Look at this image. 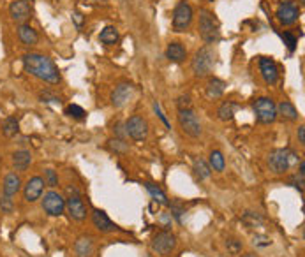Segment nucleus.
Masks as SVG:
<instances>
[{"label":"nucleus","instance_id":"1","mask_svg":"<svg viewBox=\"0 0 305 257\" xmlns=\"http://www.w3.org/2000/svg\"><path fill=\"white\" fill-rule=\"evenodd\" d=\"M23 67L29 74L39 78V80L51 83V85H57L60 81V73H58L57 65L53 64L50 57L41 53H27L21 58Z\"/></svg>","mask_w":305,"mask_h":257},{"label":"nucleus","instance_id":"2","mask_svg":"<svg viewBox=\"0 0 305 257\" xmlns=\"http://www.w3.org/2000/svg\"><path fill=\"white\" fill-rule=\"evenodd\" d=\"M198 32L200 37L203 39L207 44H213L221 39V29H219V21L215 19L210 11L201 9L200 11V21H198Z\"/></svg>","mask_w":305,"mask_h":257},{"label":"nucleus","instance_id":"3","mask_svg":"<svg viewBox=\"0 0 305 257\" xmlns=\"http://www.w3.org/2000/svg\"><path fill=\"white\" fill-rule=\"evenodd\" d=\"M192 73L196 74L198 78H207L210 76V73L215 67V51H213L210 46H203L194 53V58L191 62Z\"/></svg>","mask_w":305,"mask_h":257},{"label":"nucleus","instance_id":"4","mask_svg":"<svg viewBox=\"0 0 305 257\" xmlns=\"http://www.w3.org/2000/svg\"><path fill=\"white\" fill-rule=\"evenodd\" d=\"M296 162H298V155L286 148H277L273 150V152H270V155H268V166H270V169L275 175L286 173Z\"/></svg>","mask_w":305,"mask_h":257},{"label":"nucleus","instance_id":"5","mask_svg":"<svg viewBox=\"0 0 305 257\" xmlns=\"http://www.w3.org/2000/svg\"><path fill=\"white\" fill-rule=\"evenodd\" d=\"M178 125H180L182 132L189 137H200L203 134V129H201V122L198 118V114L194 113V109H178Z\"/></svg>","mask_w":305,"mask_h":257},{"label":"nucleus","instance_id":"6","mask_svg":"<svg viewBox=\"0 0 305 257\" xmlns=\"http://www.w3.org/2000/svg\"><path fill=\"white\" fill-rule=\"evenodd\" d=\"M252 109H254L256 120L263 125H270L277 120V108L275 102L272 101L270 97H259L254 101L252 104Z\"/></svg>","mask_w":305,"mask_h":257},{"label":"nucleus","instance_id":"7","mask_svg":"<svg viewBox=\"0 0 305 257\" xmlns=\"http://www.w3.org/2000/svg\"><path fill=\"white\" fill-rule=\"evenodd\" d=\"M192 7L185 0H180L173 11V30L175 32H185L192 23Z\"/></svg>","mask_w":305,"mask_h":257},{"label":"nucleus","instance_id":"8","mask_svg":"<svg viewBox=\"0 0 305 257\" xmlns=\"http://www.w3.org/2000/svg\"><path fill=\"white\" fill-rule=\"evenodd\" d=\"M152 250L159 255H169L177 248V236L169 231H161L152 238Z\"/></svg>","mask_w":305,"mask_h":257},{"label":"nucleus","instance_id":"9","mask_svg":"<svg viewBox=\"0 0 305 257\" xmlns=\"http://www.w3.org/2000/svg\"><path fill=\"white\" fill-rule=\"evenodd\" d=\"M125 132L134 141H145L148 137V122L143 116H140V114H133L125 122Z\"/></svg>","mask_w":305,"mask_h":257},{"label":"nucleus","instance_id":"10","mask_svg":"<svg viewBox=\"0 0 305 257\" xmlns=\"http://www.w3.org/2000/svg\"><path fill=\"white\" fill-rule=\"evenodd\" d=\"M42 209L48 213L50 217H60L66 209V199L62 197V194L50 191L42 197Z\"/></svg>","mask_w":305,"mask_h":257},{"label":"nucleus","instance_id":"11","mask_svg":"<svg viewBox=\"0 0 305 257\" xmlns=\"http://www.w3.org/2000/svg\"><path fill=\"white\" fill-rule=\"evenodd\" d=\"M275 16L280 21V25L289 27V25H293V23L298 21L300 9H298V6L293 2V0H288V2H282L279 7H277Z\"/></svg>","mask_w":305,"mask_h":257},{"label":"nucleus","instance_id":"12","mask_svg":"<svg viewBox=\"0 0 305 257\" xmlns=\"http://www.w3.org/2000/svg\"><path fill=\"white\" fill-rule=\"evenodd\" d=\"M42 192H45V180L41 176H32L23 187V197L29 203H35L37 199H41Z\"/></svg>","mask_w":305,"mask_h":257},{"label":"nucleus","instance_id":"13","mask_svg":"<svg viewBox=\"0 0 305 257\" xmlns=\"http://www.w3.org/2000/svg\"><path fill=\"white\" fill-rule=\"evenodd\" d=\"M9 14L14 21L25 23L32 14V0H14L9 6Z\"/></svg>","mask_w":305,"mask_h":257},{"label":"nucleus","instance_id":"14","mask_svg":"<svg viewBox=\"0 0 305 257\" xmlns=\"http://www.w3.org/2000/svg\"><path fill=\"white\" fill-rule=\"evenodd\" d=\"M259 73L267 85H275L277 80H279V67H277L273 58L268 57L259 58Z\"/></svg>","mask_w":305,"mask_h":257},{"label":"nucleus","instance_id":"15","mask_svg":"<svg viewBox=\"0 0 305 257\" xmlns=\"http://www.w3.org/2000/svg\"><path fill=\"white\" fill-rule=\"evenodd\" d=\"M66 208H67V212H69V215H71V219H73V220H78V222L85 220L86 206H85V203H83V199L80 197V194H74V196H71L69 199L66 201Z\"/></svg>","mask_w":305,"mask_h":257},{"label":"nucleus","instance_id":"16","mask_svg":"<svg viewBox=\"0 0 305 257\" xmlns=\"http://www.w3.org/2000/svg\"><path fill=\"white\" fill-rule=\"evenodd\" d=\"M133 94H134V86L130 83H120V85L115 86L112 94V104L115 108H122V106L127 104V101L133 97Z\"/></svg>","mask_w":305,"mask_h":257},{"label":"nucleus","instance_id":"17","mask_svg":"<svg viewBox=\"0 0 305 257\" xmlns=\"http://www.w3.org/2000/svg\"><path fill=\"white\" fill-rule=\"evenodd\" d=\"M92 222H94V227L101 232H113L115 229H117V225L112 222V219H110L102 209H94L92 212Z\"/></svg>","mask_w":305,"mask_h":257},{"label":"nucleus","instance_id":"18","mask_svg":"<svg viewBox=\"0 0 305 257\" xmlns=\"http://www.w3.org/2000/svg\"><path fill=\"white\" fill-rule=\"evenodd\" d=\"M166 58L169 62H175V64H180L187 58V50L182 42H169L168 48H166Z\"/></svg>","mask_w":305,"mask_h":257},{"label":"nucleus","instance_id":"19","mask_svg":"<svg viewBox=\"0 0 305 257\" xmlns=\"http://www.w3.org/2000/svg\"><path fill=\"white\" fill-rule=\"evenodd\" d=\"M21 189V178H19L16 173H9L6 178H4V185H2V192L4 196H16Z\"/></svg>","mask_w":305,"mask_h":257},{"label":"nucleus","instance_id":"20","mask_svg":"<svg viewBox=\"0 0 305 257\" xmlns=\"http://www.w3.org/2000/svg\"><path fill=\"white\" fill-rule=\"evenodd\" d=\"M275 108H277V116L284 118V120H288V122H296V120H298V116H300L298 109H296L295 104H291L289 101L279 102Z\"/></svg>","mask_w":305,"mask_h":257},{"label":"nucleus","instance_id":"21","mask_svg":"<svg viewBox=\"0 0 305 257\" xmlns=\"http://www.w3.org/2000/svg\"><path fill=\"white\" fill-rule=\"evenodd\" d=\"M18 37L25 46H34V44H37V41H39L37 32H35L30 25H27V23H21V25L18 27Z\"/></svg>","mask_w":305,"mask_h":257},{"label":"nucleus","instance_id":"22","mask_svg":"<svg viewBox=\"0 0 305 257\" xmlns=\"http://www.w3.org/2000/svg\"><path fill=\"white\" fill-rule=\"evenodd\" d=\"M32 164V153L29 150H18L13 153V166L16 171H27Z\"/></svg>","mask_w":305,"mask_h":257},{"label":"nucleus","instance_id":"23","mask_svg":"<svg viewBox=\"0 0 305 257\" xmlns=\"http://www.w3.org/2000/svg\"><path fill=\"white\" fill-rule=\"evenodd\" d=\"M74 252L78 257H90L94 254V240L90 236H81L74 243Z\"/></svg>","mask_w":305,"mask_h":257},{"label":"nucleus","instance_id":"24","mask_svg":"<svg viewBox=\"0 0 305 257\" xmlns=\"http://www.w3.org/2000/svg\"><path fill=\"white\" fill-rule=\"evenodd\" d=\"M226 90V83L219 78H208L207 81V96L212 99H219Z\"/></svg>","mask_w":305,"mask_h":257},{"label":"nucleus","instance_id":"25","mask_svg":"<svg viewBox=\"0 0 305 257\" xmlns=\"http://www.w3.org/2000/svg\"><path fill=\"white\" fill-rule=\"evenodd\" d=\"M192 171H194V176H196L198 181L207 180V178H210V175H212V169H210V166L203 159H196V160H194Z\"/></svg>","mask_w":305,"mask_h":257},{"label":"nucleus","instance_id":"26","mask_svg":"<svg viewBox=\"0 0 305 257\" xmlns=\"http://www.w3.org/2000/svg\"><path fill=\"white\" fill-rule=\"evenodd\" d=\"M236 108H238V106H236L235 102L226 101V102H223V104L219 106V109H217V116H219V120H223V122H229V120H233V116H235Z\"/></svg>","mask_w":305,"mask_h":257},{"label":"nucleus","instance_id":"27","mask_svg":"<svg viewBox=\"0 0 305 257\" xmlns=\"http://www.w3.org/2000/svg\"><path fill=\"white\" fill-rule=\"evenodd\" d=\"M118 39H120V35H118V30L115 29V27H106V29H102V32L99 34V41L106 46L117 44Z\"/></svg>","mask_w":305,"mask_h":257},{"label":"nucleus","instance_id":"28","mask_svg":"<svg viewBox=\"0 0 305 257\" xmlns=\"http://www.w3.org/2000/svg\"><path fill=\"white\" fill-rule=\"evenodd\" d=\"M145 187H146V191H148L150 196L154 197V201H156V203L162 204V206H169L168 196L164 194V191H161V189L157 187V185H154V183H146Z\"/></svg>","mask_w":305,"mask_h":257},{"label":"nucleus","instance_id":"29","mask_svg":"<svg viewBox=\"0 0 305 257\" xmlns=\"http://www.w3.org/2000/svg\"><path fill=\"white\" fill-rule=\"evenodd\" d=\"M224 168H226L224 155L219 150H212V152H210V169H213V171L217 173H223Z\"/></svg>","mask_w":305,"mask_h":257},{"label":"nucleus","instance_id":"30","mask_svg":"<svg viewBox=\"0 0 305 257\" xmlns=\"http://www.w3.org/2000/svg\"><path fill=\"white\" fill-rule=\"evenodd\" d=\"M2 130H4V134H6L7 137H14L19 132V122L14 116L6 118V120H4V124H2Z\"/></svg>","mask_w":305,"mask_h":257},{"label":"nucleus","instance_id":"31","mask_svg":"<svg viewBox=\"0 0 305 257\" xmlns=\"http://www.w3.org/2000/svg\"><path fill=\"white\" fill-rule=\"evenodd\" d=\"M66 114H67V116H71V118H76V120H83V118L86 116V111L81 108V106L71 104V106H67V108H66Z\"/></svg>","mask_w":305,"mask_h":257},{"label":"nucleus","instance_id":"32","mask_svg":"<svg viewBox=\"0 0 305 257\" xmlns=\"http://www.w3.org/2000/svg\"><path fill=\"white\" fill-rule=\"evenodd\" d=\"M244 222L247 224L249 227H257V225L263 224V219H261V217L254 212H247L244 215Z\"/></svg>","mask_w":305,"mask_h":257},{"label":"nucleus","instance_id":"33","mask_svg":"<svg viewBox=\"0 0 305 257\" xmlns=\"http://www.w3.org/2000/svg\"><path fill=\"white\" fill-rule=\"evenodd\" d=\"M280 37H282L284 44L288 46L289 53H295L296 44H298V41H296V37H295V35H293L291 32H282V34H280Z\"/></svg>","mask_w":305,"mask_h":257},{"label":"nucleus","instance_id":"34","mask_svg":"<svg viewBox=\"0 0 305 257\" xmlns=\"http://www.w3.org/2000/svg\"><path fill=\"white\" fill-rule=\"evenodd\" d=\"M226 248H228V252H229V254H233V255L240 254V252H242V241L235 240V238H229L228 241H226Z\"/></svg>","mask_w":305,"mask_h":257},{"label":"nucleus","instance_id":"35","mask_svg":"<svg viewBox=\"0 0 305 257\" xmlns=\"http://www.w3.org/2000/svg\"><path fill=\"white\" fill-rule=\"evenodd\" d=\"M0 209L6 213H11L14 209V204H13V199H11L9 196H0Z\"/></svg>","mask_w":305,"mask_h":257},{"label":"nucleus","instance_id":"36","mask_svg":"<svg viewBox=\"0 0 305 257\" xmlns=\"http://www.w3.org/2000/svg\"><path fill=\"white\" fill-rule=\"evenodd\" d=\"M177 108L178 109H192V101L189 96H180L177 99Z\"/></svg>","mask_w":305,"mask_h":257},{"label":"nucleus","instance_id":"37","mask_svg":"<svg viewBox=\"0 0 305 257\" xmlns=\"http://www.w3.org/2000/svg\"><path fill=\"white\" fill-rule=\"evenodd\" d=\"M154 111H156V114H157V116H159V120L162 122V124L166 125V129H171V125H169V122H168V118H166V114L162 113L159 101H156V102H154Z\"/></svg>","mask_w":305,"mask_h":257},{"label":"nucleus","instance_id":"38","mask_svg":"<svg viewBox=\"0 0 305 257\" xmlns=\"http://www.w3.org/2000/svg\"><path fill=\"white\" fill-rule=\"evenodd\" d=\"M108 143H110V146H112V150H115V152H127V145H125L122 139H110Z\"/></svg>","mask_w":305,"mask_h":257},{"label":"nucleus","instance_id":"39","mask_svg":"<svg viewBox=\"0 0 305 257\" xmlns=\"http://www.w3.org/2000/svg\"><path fill=\"white\" fill-rule=\"evenodd\" d=\"M272 241H270V238L268 236H265V235H256L254 236V245L256 247H268Z\"/></svg>","mask_w":305,"mask_h":257},{"label":"nucleus","instance_id":"40","mask_svg":"<svg viewBox=\"0 0 305 257\" xmlns=\"http://www.w3.org/2000/svg\"><path fill=\"white\" fill-rule=\"evenodd\" d=\"M46 180H48V185H50V187H55V185L58 183L57 173H55L53 169H46Z\"/></svg>","mask_w":305,"mask_h":257},{"label":"nucleus","instance_id":"41","mask_svg":"<svg viewBox=\"0 0 305 257\" xmlns=\"http://www.w3.org/2000/svg\"><path fill=\"white\" fill-rule=\"evenodd\" d=\"M41 101L42 102H60V99L55 97V96H51L50 92H42L41 94Z\"/></svg>","mask_w":305,"mask_h":257},{"label":"nucleus","instance_id":"42","mask_svg":"<svg viewBox=\"0 0 305 257\" xmlns=\"http://www.w3.org/2000/svg\"><path fill=\"white\" fill-rule=\"evenodd\" d=\"M124 127H125V125H124V124H120V122H118V124H115L113 130H115V132H117L118 139H120V137H124V136H127V132H125V130H124Z\"/></svg>","mask_w":305,"mask_h":257},{"label":"nucleus","instance_id":"43","mask_svg":"<svg viewBox=\"0 0 305 257\" xmlns=\"http://www.w3.org/2000/svg\"><path fill=\"white\" fill-rule=\"evenodd\" d=\"M296 136H298V143L305 146V127L303 125H300L298 127V132H296Z\"/></svg>","mask_w":305,"mask_h":257},{"label":"nucleus","instance_id":"44","mask_svg":"<svg viewBox=\"0 0 305 257\" xmlns=\"http://www.w3.org/2000/svg\"><path fill=\"white\" fill-rule=\"evenodd\" d=\"M73 21L76 23V27H81L83 25V21H85V18H83V14L81 13H73Z\"/></svg>","mask_w":305,"mask_h":257},{"label":"nucleus","instance_id":"45","mask_svg":"<svg viewBox=\"0 0 305 257\" xmlns=\"http://www.w3.org/2000/svg\"><path fill=\"white\" fill-rule=\"evenodd\" d=\"M242 257H257V255H254V254H244Z\"/></svg>","mask_w":305,"mask_h":257},{"label":"nucleus","instance_id":"46","mask_svg":"<svg viewBox=\"0 0 305 257\" xmlns=\"http://www.w3.org/2000/svg\"><path fill=\"white\" fill-rule=\"evenodd\" d=\"M0 162H2V157H0Z\"/></svg>","mask_w":305,"mask_h":257}]
</instances>
